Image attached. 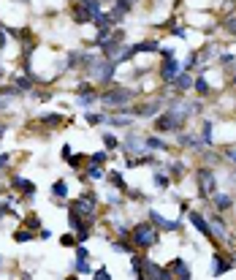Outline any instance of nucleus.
<instances>
[{
    "label": "nucleus",
    "instance_id": "obj_14",
    "mask_svg": "<svg viewBox=\"0 0 236 280\" xmlns=\"http://www.w3.org/2000/svg\"><path fill=\"white\" fill-rule=\"evenodd\" d=\"M128 8H130V3H128V0H120V3H117V8H114V20H120V16L125 14Z\"/></svg>",
    "mask_w": 236,
    "mask_h": 280
},
{
    "label": "nucleus",
    "instance_id": "obj_11",
    "mask_svg": "<svg viewBox=\"0 0 236 280\" xmlns=\"http://www.w3.org/2000/svg\"><path fill=\"white\" fill-rule=\"evenodd\" d=\"M152 223H158L160 228H169V232H174V228H177V223H171V220H166V218H160L158 212H152Z\"/></svg>",
    "mask_w": 236,
    "mask_h": 280
},
{
    "label": "nucleus",
    "instance_id": "obj_2",
    "mask_svg": "<svg viewBox=\"0 0 236 280\" xmlns=\"http://www.w3.org/2000/svg\"><path fill=\"white\" fill-rule=\"evenodd\" d=\"M130 98H133L130 90H109L103 96V104L106 106H125V104H130Z\"/></svg>",
    "mask_w": 236,
    "mask_h": 280
},
{
    "label": "nucleus",
    "instance_id": "obj_8",
    "mask_svg": "<svg viewBox=\"0 0 236 280\" xmlns=\"http://www.w3.org/2000/svg\"><path fill=\"white\" fill-rule=\"evenodd\" d=\"M228 266H231V261H226L223 256H215V261H212L215 275H226V272H228Z\"/></svg>",
    "mask_w": 236,
    "mask_h": 280
},
{
    "label": "nucleus",
    "instance_id": "obj_27",
    "mask_svg": "<svg viewBox=\"0 0 236 280\" xmlns=\"http://www.w3.org/2000/svg\"><path fill=\"white\" fill-rule=\"evenodd\" d=\"M5 134V126H0V136H3Z\"/></svg>",
    "mask_w": 236,
    "mask_h": 280
},
{
    "label": "nucleus",
    "instance_id": "obj_12",
    "mask_svg": "<svg viewBox=\"0 0 236 280\" xmlns=\"http://www.w3.org/2000/svg\"><path fill=\"white\" fill-rule=\"evenodd\" d=\"M212 52H215V49H204V52L198 54V58L193 60V63H196V66H207L209 60H212Z\"/></svg>",
    "mask_w": 236,
    "mask_h": 280
},
{
    "label": "nucleus",
    "instance_id": "obj_9",
    "mask_svg": "<svg viewBox=\"0 0 236 280\" xmlns=\"http://www.w3.org/2000/svg\"><path fill=\"white\" fill-rule=\"evenodd\" d=\"M190 220H193V226L198 228V232H201V234H207V237H209V226H207V220H204L201 215L193 212V215H190Z\"/></svg>",
    "mask_w": 236,
    "mask_h": 280
},
{
    "label": "nucleus",
    "instance_id": "obj_24",
    "mask_svg": "<svg viewBox=\"0 0 236 280\" xmlns=\"http://www.w3.org/2000/svg\"><path fill=\"white\" fill-rule=\"evenodd\" d=\"M5 160H8V155H0V169L5 166Z\"/></svg>",
    "mask_w": 236,
    "mask_h": 280
},
{
    "label": "nucleus",
    "instance_id": "obj_7",
    "mask_svg": "<svg viewBox=\"0 0 236 280\" xmlns=\"http://www.w3.org/2000/svg\"><path fill=\"white\" fill-rule=\"evenodd\" d=\"M163 79H166V82H171V79H177V60L166 58V63H163Z\"/></svg>",
    "mask_w": 236,
    "mask_h": 280
},
{
    "label": "nucleus",
    "instance_id": "obj_26",
    "mask_svg": "<svg viewBox=\"0 0 236 280\" xmlns=\"http://www.w3.org/2000/svg\"><path fill=\"white\" fill-rule=\"evenodd\" d=\"M228 158H231V160H236V150H228Z\"/></svg>",
    "mask_w": 236,
    "mask_h": 280
},
{
    "label": "nucleus",
    "instance_id": "obj_22",
    "mask_svg": "<svg viewBox=\"0 0 236 280\" xmlns=\"http://www.w3.org/2000/svg\"><path fill=\"white\" fill-rule=\"evenodd\" d=\"M226 30H228V33H234V36H236V16H234V20H228V22H226Z\"/></svg>",
    "mask_w": 236,
    "mask_h": 280
},
{
    "label": "nucleus",
    "instance_id": "obj_13",
    "mask_svg": "<svg viewBox=\"0 0 236 280\" xmlns=\"http://www.w3.org/2000/svg\"><path fill=\"white\" fill-rule=\"evenodd\" d=\"M14 185H16L19 190H24V194H33V182H27V180H22V177H16Z\"/></svg>",
    "mask_w": 236,
    "mask_h": 280
},
{
    "label": "nucleus",
    "instance_id": "obj_25",
    "mask_svg": "<svg viewBox=\"0 0 236 280\" xmlns=\"http://www.w3.org/2000/svg\"><path fill=\"white\" fill-rule=\"evenodd\" d=\"M3 44H5V36H3V30H0V49H3Z\"/></svg>",
    "mask_w": 236,
    "mask_h": 280
},
{
    "label": "nucleus",
    "instance_id": "obj_1",
    "mask_svg": "<svg viewBox=\"0 0 236 280\" xmlns=\"http://www.w3.org/2000/svg\"><path fill=\"white\" fill-rule=\"evenodd\" d=\"M196 180H198V190H201V196H215V174L209 169H198L196 172Z\"/></svg>",
    "mask_w": 236,
    "mask_h": 280
},
{
    "label": "nucleus",
    "instance_id": "obj_3",
    "mask_svg": "<svg viewBox=\"0 0 236 280\" xmlns=\"http://www.w3.org/2000/svg\"><path fill=\"white\" fill-rule=\"evenodd\" d=\"M182 122H185V117H179L177 112L171 109L169 114H163V117L158 120V128H160V130H177V128H182Z\"/></svg>",
    "mask_w": 236,
    "mask_h": 280
},
{
    "label": "nucleus",
    "instance_id": "obj_4",
    "mask_svg": "<svg viewBox=\"0 0 236 280\" xmlns=\"http://www.w3.org/2000/svg\"><path fill=\"white\" fill-rule=\"evenodd\" d=\"M133 240L139 242L141 248H150L155 242V228L152 226H136L133 228Z\"/></svg>",
    "mask_w": 236,
    "mask_h": 280
},
{
    "label": "nucleus",
    "instance_id": "obj_28",
    "mask_svg": "<svg viewBox=\"0 0 236 280\" xmlns=\"http://www.w3.org/2000/svg\"><path fill=\"white\" fill-rule=\"evenodd\" d=\"M234 84H236V76H234Z\"/></svg>",
    "mask_w": 236,
    "mask_h": 280
},
{
    "label": "nucleus",
    "instance_id": "obj_15",
    "mask_svg": "<svg viewBox=\"0 0 236 280\" xmlns=\"http://www.w3.org/2000/svg\"><path fill=\"white\" fill-rule=\"evenodd\" d=\"M215 207L217 210H228V207H231V198H228V196H215Z\"/></svg>",
    "mask_w": 236,
    "mask_h": 280
},
{
    "label": "nucleus",
    "instance_id": "obj_10",
    "mask_svg": "<svg viewBox=\"0 0 236 280\" xmlns=\"http://www.w3.org/2000/svg\"><path fill=\"white\" fill-rule=\"evenodd\" d=\"M155 112H160V101H152V104H144V106L136 109V114H155Z\"/></svg>",
    "mask_w": 236,
    "mask_h": 280
},
{
    "label": "nucleus",
    "instance_id": "obj_5",
    "mask_svg": "<svg viewBox=\"0 0 236 280\" xmlns=\"http://www.w3.org/2000/svg\"><path fill=\"white\" fill-rule=\"evenodd\" d=\"M125 150H128V155H139V152L147 150V144L141 142V136H128V139H125Z\"/></svg>",
    "mask_w": 236,
    "mask_h": 280
},
{
    "label": "nucleus",
    "instance_id": "obj_18",
    "mask_svg": "<svg viewBox=\"0 0 236 280\" xmlns=\"http://www.w3.org/2000/svg\"><path fill=\"white\" fill-rule=\"evenodd\" d=\"M92 101H95V96H92V92H90V90H87V92H84V96H82V98H79V104H82V106H90V104H92Z\"/></svg>",
    "mask_w": 236,
    "mask_h": 280
},
{
    "label": "nucleus",
    "instance_id": "obj_23",
    "mask_svg": "<svg viewBox=\"0 0 236 280\" xmlns=\"http://www.w3.org/2000/svg\"><path fill=\"white\" fill-rule=\"evenodd\" d=\"M103 120V117H98V114H90V117H87V122H92V126H95V122H101Z\"/></svg>",
    "mask_w": 236,
    "mask_h": 280
},
{
    "label": "nucleus",
    "instance_id": "obj_20",
    "mask_svg": "<svg viewBox=\"0 0 236 280\" xmlns=\"http://www.w3.org/2000/svg\"><path fill=\"white\" fill-rule=\"evenodd\" d=\"M54 194H57V196L68 194V185H65V182H54Z\"/></svg>",
    "mask_w": 236,
    "mask_h": 280
},
{
    "label": "nucleus",
    "instance_id": "obj_21",
    "mask_svg": "<svg viewBox=\"0 0 236 280\" xmlns=\"http://www.w3.org/2000/svg\"><path fill=\"white\" fill-rule=\"evenodd\" d=\"M103 142H106V147H109V150H114V147H117V139H114V136H111V134H106V136H103Z\"/></svg>",
    "mask_w": 236,
    "mask_h": 280
},
{
    "label": "nucleus",
    "instance_id": "obj_6",
    "mask_svg": "<svg viewBox=\"0 0 236 280\" xmlns=\"http://www.w3.org/2000/svg\"><path fill=\"white\" fill-rule=\"evenodd\" d=\"M73 207H76V212H82V215H92V212H95V198H92V196H82Z\"/></svg>",
    "mask_w": 236,
    "mask_h": 280
},
{
    "label": "nucleus",
    "instance_id": "obj_19",
    "mask_svg": "<svg viewBox=\"0 0 236 280\" xmlns=\"http://www.w3.org/2000/svg\"><path fill=\"white\" fill-rule=\"evenodd\" d=\"M144 144H147V150H152V147H155V150H160V147H163V142H160V139H147Z\"/></svg>",
    "mask_w": 236,
    "mask_h": 280
},
{
    "label": "nucleus",
    "instance_id": "obj_17",
    "mask_svg": "<svg viewBox=\"0 0 236 280\" xmlns=\"http://www.w3.org/2000/svg\"><path fill=\"white\" fill-rule=\"evenodd\" d=\"M190 84H193V79H190V76H185V74L177 79V87H179V90H188Z\"/></svg>",
    "mask_w": 236,
    "mask_h": 280
},
{
    "label": "nucleus",
    "instance_id": "obj_16",
    "mask_svg": "<svg viewBox=\"0 0 236 280\" xmlns=\"http://www.w3.org/2000/svg\"><path fill=\"white\" fill-rule=\"evenodd\" d=\"M171 270H177V275H179V278H190L188 266H185L182 261H177V264H171Z\"/></svg>",
    "mask_w": 236,
    "mask_h": 280
}]
</instances>
